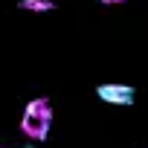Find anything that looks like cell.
Wrapping results in <instances>:
<instances>
[{
	"label": "cell",
	"instance_id": "3957f363",
	"mask_svg": "<svg viewBox=\"0 0 148 148\" xmlns=\"http://www.w3.org/2000/svg\"><path fill=\"white\" fill-rule=\"evenodd\" d=\"M21 9H26V12H52L55 3L52 0H21Z\"/></svg>",
	"mask_w": 148,
	"mask_h": 148
},
{
	"label": "cell",
	"instance_id": "7a4b0ae2",
	"mask_svg": "<svg viewBox=\"0 0 148 148\" xmlns=\"http://www.w3.org/2000/svg\"><path fill=\"white\" fill-rule=\"evenodd\" d=\"M96 96H99L102 102H108V105L128 108V105H134L136 90H134L131 84H99V87H96Z\"/></svg>",
	"mask_w": 148,
	"mask_h": 148
},
{
	"label": "cell",
	"instance_id": "6da1fadb",
	"mask_svg": "<svg viewBox=\"0 0 148 148\" xmlns=\"http://www.w3.org/2000/svg\"><path fill=\"white\" fill-rule=\"evenodd\" d=\"M49 122H52V108H49V102H47V99H32V102L26 105L23 116H21V131H23V136L44 142L47 134H49Z\"/></svg>",
	"mask_w": 148,
	"mask_h": 148
},
{
	"label": "cell",
	"instance_id": "277c9868",
	"mask_svg": "<svg viewBox=\"0 0 148 148\" xmlns=\"http://www.w3.org/2000/svg\"><path fill=\"white\" fill-rule=\"evenodd\" d=\"M99 3H110L113 6V3H128V0H99Z\"/></svg>",
	"mask_w": 148,
	"mask_h": 148
}]
</instances>
